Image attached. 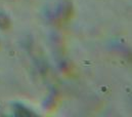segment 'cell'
I'll use <instances>...</instances> for the list:
<instances>
[{"mask_svg":"<svg viewBox=\"0 0 132 117\" xmlns=\"http://www.w3.org/2000/svg\"><path fill=\"white\" fill-rule=\"evenodd\" d=\"M7 26H8V20H7V18L4 14L0 13V27L1 28H7Z\"/></svg>","mask_w":132,"mask_h":117,"instance_id":"6da1fadb","label":"cell"}]
</instances>
